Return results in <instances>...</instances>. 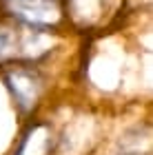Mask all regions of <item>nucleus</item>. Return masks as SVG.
I'll use <instances>...</instances> for the list:
<instances>
[{"label": "nucleus", "mask_w": 153, "mask_h": 155, "mask_svg": "<svg viewBox=\"0 0 153 155\" xmlns=\"http://www.w3.org/2000/svg\"><path fill=\"white\" fill-rule=\"evenodd\" d=\"M9 9L31 27H47L60 18V7L55 0H9Z\"/></svg>", "instance_id": "1"}, {"label": "nucleus", "mask_w": 153, "mask_h": 155, "mask_svg": "<svg viewBox=\"0 0 153 155\" xmlns=\"http://www.w3.org/2000/svg\"><path fill=\"white\" fill-rule=\"evenodd\" d=\"M113 7V0H71L69 2V13L78 25L91 27L98 25L104 18V11Z\"/></svg>", "instance_id": "2"}, {"label": "nucleus", "mask_w": 153, "mask_h": 155, "mask_svg": "<svg viewBox=\"0 0 153 155\" xmlns=\"http://www.w3.org/2000/svg\"><path fill=\"white\" fill-rule=\"evenodd\" d=\"M11 91L16 95V100L22 104V107H31L38 100L40 93V82L33 78V73L29 71H13L11 75Z\"/></svg>", "instance_id": "3"}, {"label": "nucleus", "mask_w": 153, "mask_h": 155, "mask_svg": "<svg viewBox=\"0 0 153 155\" xmlns=\"http://www.w3.org/2000/svg\"><path fill=\"white\" fill-rule=\"evenodd\" d=\"M51 149V129L47 124H36L22 137L20 151L16 155H47Z\"/></svg>", "instance_id": "4"}, {"label": "nucleus", "mask_w": 153, "mask_h": 155, "mask_svg": "<svg viewBox=\"0 0 153 155\" xmlns=\"http://www.w3.org/2000/svg\"><path fill=\"white\" fill-rule=\"evenodd\" d=\"M13 47V38H11V33L9 31H5V29H0V55H5V53H9V49Z\"/></svg>", "instance_id": "5"}]
</instances>
